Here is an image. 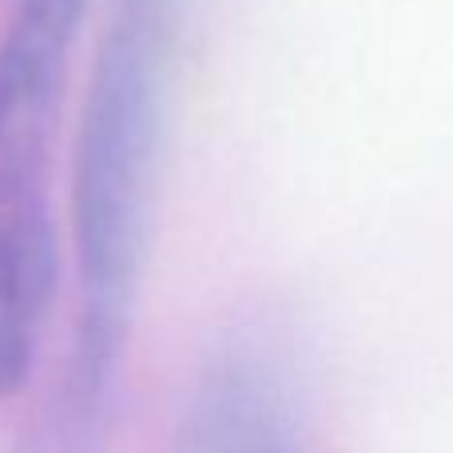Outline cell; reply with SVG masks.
<instances>
[{
    "label": "cell",
    "mask_w": 453,
    "mask_h": 453,
    "mask_svg": "<svg viewBox=\"0 0 453 453\" xmlns=\"http://www.w3.org/2000/svg\"><path fill=\"white\" fill-rule=\"evenodd\" d=\"M183 0H116L88 84L72 164L80 322L48 441L76 453L111 406L156 215L172 48Z\"/></svg>",
    "instance_id": "obj_1"
},
{
    "label": "cell",
    "mask_w": 453,
    "mask_h": 453,
    "mask_svg": "<svg viewBox=\"0 0 453 453\" xmlns=\"http://www.w3.org/2000/svg\"><path fill=\"white\" fill-rule=\"evenodd\" d=\"M88 8L92 0H16L0 36V390L32 378L52 311V143Z\"/></svg>",
    "instance_id": "obj_2"
},
{
    "label": "cell",
    "mask_w": 453,
    "mask_h": 453,
    "mask_svg": "<svg viewBox=\"0 0 453 453\" xmlns=\"http://www.w3.org/2000/svg\"><path fill=\"white\" fill-rule=\"evenodd\" d=\"M175 453H303L295 402L274 362L255 350L215 358L183 402Z\"/></svg>",
    "instance_id": "obj_3"
}]
</instances>
